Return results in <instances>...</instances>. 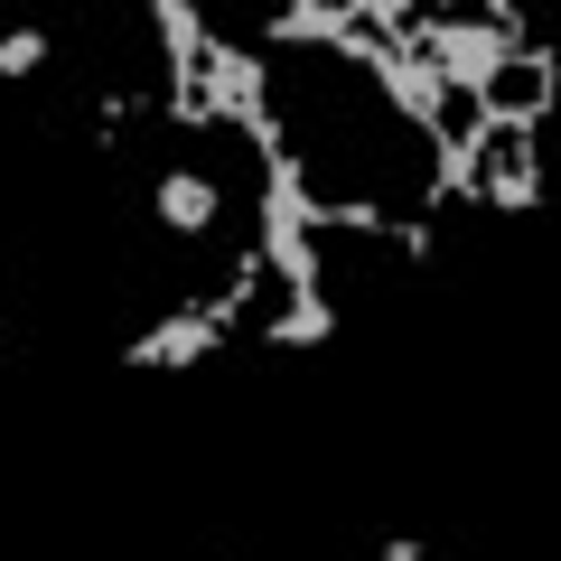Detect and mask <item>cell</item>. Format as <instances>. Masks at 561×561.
<instances>
[{"mask_svg": "<svg viewBox=\"0 0 561 561\" xmlns=\"http://www.w3.org/2000/svg\"><path fill=\"white\" fill-rule=\"evenodd\" d=\"M478 113L486 122H552L561 113V57L552 47H505L478 66Z\"/></svg>", "mask_w": 561, "mask_h": 561, "instance_id": "1", "label": "cell"}, {"mask_svg": "<svg viewBox=\"0 0 561 561\" xmlns=\"http://www.w3.org/2000/svg\"><path fill=\"white\" fill-rule=\"evenodd\" d=\"M47 57H57V38H47V28H0V84H28Z\"/></svg>", "mask_w": 561, "mask_h": 561, "instance_id": "2", "label": "cell"}, {"mask_svg": "<svg viewBox=\"0 0 561 561\" xmlns=\"http://www.w3.org/2000/svg\"><path fill=\"white\" fill-rule=\"evenodd\" d=\"M375 561H431V542H421V534H393V542H375Z\"/></svg>", "mask_w": 561, "mask_h": 561, "instance_id": "3", "label": "cell"}]
</instances>
